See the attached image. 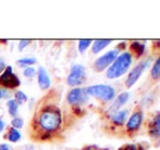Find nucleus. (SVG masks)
I'll return each mask as SVG.
<instances>
[{
	"label": "nucleus",
	"instance_id": "obj_1",
	"mask_svg": "<svg viewBox=\"0 0 160 150\" xmlns=\"http://www.w3.org/2000/svg\"><path fill=\"white\" fill-rule=\"evenodd\" d=\"M38 124L46 133L55 132L61 124V114L56 108H46L38 116Z\"/></svg>",
	"mask_w": 160,
	"mask_h": 150
},
{
	"label": "nucleus",
	"instance_id": "obj_2",
	"mask_svg": "<svg viewBox=\"0 0 160 150\" xmlns=\"http://www.w3.org/2000/svg\"><path fill=\"white\" fill-rule=\"evenodd\" d=\"M132 64V55L128 51L119 55L107 71V77L110 80L124 75Z\"/></svg>",
	"mask_w": 160,
	"mask_h": 150
},
{
	"label": "nucleus",
	"instance_id": "obj_3",
	"mask_svg": "<svg viewBox=\"0 0 160 150\" xmlns=\"http://www.w3.org/2000/svg\"><path fill=\"white\" fill-rule=\"evenodd\" d=\"M88 96H93L103 101H110L116 97V90L109 85H94L86 88Z\"/></svg>",
	"mask_w": 160,
	"mask_h": 150
},
{
	"label": "nucleus",
	"instance_id": "obj_4",
	"mask_svg": "<svg viewBox=\"0 0 160 150\" xmlns=\"http://www.w3.org/2000/svg\"><path fill=\"white\" fill-rule=\"evenodd\" d=\"M148 64H149V59L145 60V61L139 62L136 66L133 68V70L128 73V78H127V80H125V85H127L128 88L132 87L133 85H134L135 83L139 80V77H141V75L143 74V72L145 71V69L148 66Z\"/></svg>",
	"mask_w": 160,
	"mask_h": 150
},
{
	"label": "nucleus",
	"instance_id": "obj_5",
	"mask_svg": "<svg viewBox=\"0 0 160 150\" xmlns=\"http://www.w3.org/2000/svg\"><path fill=\"white\" fill-rule=\"evenodd\" d=\"M119 50L118 49H113V50L108 51L107 53H105L103 56H101L100 58L96 60L95 62V69L98 72L103 71L106 68H108L109 65H111L112 62L116 60V58L118 57Z\"/></svg>",
	"mask_w": 160,
	"mask_h": 150
},
{
	"label": "nucleus",
	"instance_id": "obj_6",
	"mask_svg": "<svg viewBox=\"0 0 160 150\" xmlns=\"http://www.w3.org/2000/svg\"><path fill=\"white\" fill-rule=\"evenodd\" d=\"M85 77V69L83 65L80 64H75L72 66L71 73L68 76V84L70 86H76L83 83Z\"/></svg>",
	"mask_w": 160,
	"mask_h": 150
},
{
	"label": "nucleus",
	"instance_id": "obj_7",
	"mask_svg": "<svg viewBox=\"0 0 160 150\" xmlns=\"http://www.w3.org/2000/svg\"><path fill=\"white\" fill-rule=\"evenodd\" d=\"M88 98L86 88H74L68 95V101L71 104H81L85 102Z\"/></svg>",
	"mask_w": 160,
	"mask_h": 150
},
{
	"label": "nucleus",
	"instance_id": "obj_8",
	"mask_svg": "<svg viewBox=\"0 0 160 150\" xmlns=\"http://www.w3.org/2000/svg\"><path fill=\"white\" fill-rule=\"evenodd\" d=\"M0 83L3 86L9 87V88H14V87L20 85L19 78L12 73V68L11 66H8L3 74L0 76Z\"/></svg>",
	"mask_w": 160,
	"mask_h": 150
},
{
	"label": "nucleus",
	"instance_id": "obj_9",
	"mask_svg": "<svg viewBox=\"0 0 160 150\" xmlns=\"http://www.w3.org/2000/svg\"><path fill=\"white\" fill-rule=\"evenodd\" d=\"M142 123H143V112L142 111H135L134 113L131 115L127 123V129L130 133L135 132L141 127Z\"/></svg>",
	"mask_w": 160,
	"mask_h": 150
},
{
	"label": "nucleus",
	"instance_id": "obj_10",
	"mask_svg": "<svg viewBox=\"0 0 160 150\" xmlns=\"http://www.w3.org/2000/svg\"><path fill=\"white\" fill-rule=\"evenodd\" d=\"M148 131L152 139H160V111L150 121Z\"/></svg>",
	"mask_w": 160,
	"mask_h": 150
},
{
	"label": "nucleus",
	"instance_id": "obj_11",
	"mask_svg": "<svg viewBox=\"0 0 160 150\" xmlns=\"http://www.w3.org/2000/svg\"><path fill=\"white\" fill-rule=\"evenodd\" d=\"M128 97H130V94L128 93H122L117 97V99L114 100V102L112 104V106L109 108L108 110V113L109 114H114L116 112H118L119 109L121 108L122 106H124L127 104V101L128 100Z\"/></svg>",
	"mask_w": 160,
	"mask_h": 150
},
{
	"label": "nucleus",
	"instance_id": "obj_12",
	"mask_svg": "<svg viewBox=\"0 0 160 150\" xmlns=\"http://www.w3.org/2000/svg\"><path fill=\"white\" fill-rule=\"evenodd\" d=\"M38 83H39L40 88L42 89H46L50 86V80L44 68H39L38 70Z\"/></svg>",
	"mask_w": 160,
	"mask_h": 150
},
{
	"label": "nucleus",
	"instance_id": "obj_13",
	"mask_svg": "<svg viewBox=\"0 0 160 150\" xmlns=\"http://www.w3.org/2000/svg\"><path fill=\"white\" fill-rule=\"evenodd\" d=\"M128 114V110L118 111V112L112 114V115H111V120H112V122H113L116 125H122L123 123L125 122V120H127Z\"/></svg>",
	"mask_w": 160,
	"mask_h": 150
},
{
	"label": "nucleus",
	"instance_id": "obj_14",
	"mask_svg": "<svg viewBox=\"0 0 160 150\" xmlns=\"http://www.w3.org/2000/svg\"><path fill=\"white\" fill-rule=\"evenodd\" d=\"M112 40H105V39H98V40H95L93 44V47H92V50H93L94 53H98L100 52L102 49H105L106 47H108L110 44H111Z\"/></svg>",
	"mask_w": 160,
	"mask_h": 150
},
{
	"label": "nucleus",
	"instance_id": "obj_15",
	"mask_svg": "<svg viewBox=\"0 0 160 150\" xmlns=\"http://www.w3.org/2000/svg\"><path fill=\"white\" fill-rule=\"evenodd\" d=\"M130 48H131V52L134 53L135 57L138 58V57H141V56H143L144 50H145V45L136 41V42H133L130 46Z\"/></svg>",
	"mask_w": 160,
	"mask_h": 150
},
{
	"label": "nucleus",
	"instance_id": "obj_16",
	"mask_svg": "<svg viewBox=\"0 0 160 150\" xmlns=\"http://www.w3.org/2000/svg\"><path fill=\"white\" fill-rule=\"evenodd\" d=\"M150 75H152V80H155L160 78V57L156 60L155 64L152 65V71H150Z\"/></svg>",
	"mask_w": 160,
	"mask_h": 150
},
{
	"label": "nucleus",
	"instance_id": "obj_17",
	"mask_svg": "<svg viewBox=\"0 0 160 150\" xmlns=\"http://www.w3.org/2000/svg\"><path fill=\"white\" fill-rule=\"evenodd\" d=\"M18 108H19V104H18L17 100H9L8 101V109H9V112L12 116H15L18 114Z\"/></svg>",
	"mask_w": 160,
	"mask_h": 150
},
{
	"label": "nucleus",
	"instance_id": "obj_18",
	"mask_svg": "<svg viewBox=\"0 0 160 150\" xmlns=\"http://www.w3.org/2000/svg\"><path fill=\"white\" fill-rule=\"evenodd\" d=\"M8 138H9V140H10V142L15 143V142H18L20 138H21V134H20V132L17 131L15 128H11L10 131H9Z\"/></svg>",
	"mask_w": 160,
	"mask_h": 150
},
{
	"label": "nucleus",
	"instance_id": "obj_19",
	"mask_svg": "<svg viewBox=\"0 0 160 150\" xmlns=\"http://www.w3.org/2000/svg\"><path fill=\"white\" fill-rule=\"evenodd\" d=\"M91 44H92V40L91 39L80 40V42H78V50H80L81 52H84V51L86 50V49L88 48L89 46H91Z\"/></svg>",
	"mask_w": 160,
	"mask_h": 150
},
{
	"label": "nucleus",
	"instance_id": "obj_20",
	"mask_svg": "<svg viewBox=\"0 0 160 150\" xmlns=\"http://www.w3.org/2000/svg\"><path fill=\"white\" fill-rule=\"evenodd\" d=\"M36 62V60L34 58H25V59H21L18 61V64L20 66H28L31 64H34Z\"/></svg>",
	"mask_w": 160,
	"mask_h": 150
},
{
	"label": "nucleus",
	"instance_id": "obj_21",
	"mask_svg": "<svg viewBox=\"0 0 160 150\" xmlns=\"http://www.w3.org/2000/svg\"><path fill=\"white\" fill-rule=\"evenodd\" d=\"M15 97H17V102L19 101V104H23V102H25L28 100V96L24 93H22V91H18L15 94Z\"/></svg>",
	"mask_w": 160,
	"mask_h": 150
},
{
	"label": "nucleus",
	"instance_id": "obj_22",
	"mask_svg": "<svg viewBox=\"0 0 160 150\" xmlns=\"http://www.w3.org/2000/svg\"><path fill=\"white\" fill-rule=\"evenodd\" d=\"M12 125L15 128H21V127L23 126V120L19 118H15L14 120L12 121Z\"/></svg>",
	"mask_w": 160,
	"mask_h": 150
},
{
	"label": "nucleus",
	"instance_id": "obj_23",
	"mask_svg": "<svg viewBox=\"0 0 160 150\" xmlns=\"http://www.w3.org/2000/svg\"><path fill=\"white\" fill-rule=\"evenodd\" d=\"M36 73V70L33 68H26L25 70H24V75L26 76V77H33L34 75H35Z\"/></svg>",
	"mask_w": 160,
	"mask_h": 150
},
{
	"label": "nucleus",
	"instance_id": "obj_24",
	"mask_svg": "<svg viewBox=\"0 0 160 150\" xmlns=\"http://www.w3.org/2000/svg\"><path fill=\"white\" fill-rule=\"evenodd\" d=\"M121 150H144L139 145H127L125 147L121 148Z\"/></svg>",
	"mask_w": 160,
	"mask_h": 150
},
{
	"label": "nucleus",
	"instance_id": "obj_25",
	"mask_svg": "<svg viewBox=\"0 0 160 150\" xmlns=\"http://www.w3.org/2000/svg\"><path fill=\"white\" fill-rule=\"evenodd\" d=\"M9 97V91L4 88H0V99L1 98H8Z\"/></svg>",
	"mask_w": 160,
	"mask_h": 150
},
{
	"label": "nucleus",
	"instance_id": "obj_26",
	"mask_svg": "<svg viewBox=\"0 0 160 150\" xmlns=\"http://www.w3.org/2000/svg\"><path fill=\"white\" fill-rule=\"evenodd\" d=\"M30 44V40H21L20 41V46H19V49L20 50H23L28 45Z\"/></svg>",
	"mask_w": 160,
	"mask_h": 150
},
{
	"label": "nucleus",
	"instance_id": "obj_27",
	"mask_svg": "<svg viewBox=\"0 0 160 150\" xmlns=\"http://www.w3.org/2000/svg\"><path fill=\"white\" fill-rule=\"evenodd\" d=\"M0 150H11V148L7 144H2L0 145Z\"/></svg>",
	"mask_w": 160,
	"mask_h": 150
},
{
	"label": "nucleus",
	"instance_id": "obj_28",
	"mask_svg": "<svg viewBox=\"0 0 160 150\" xmlns=\"http://www.w3.org/2000/svg\"><path fill=\"white\" fill-rule=\"evenodd\" d=\"M4 68H6V65H4L3 60L0 59V72H1V71H3V70H4Z\"/></svg>",
	"mask_w": 160,
	"mask_h": 150
},
{
	"label": "nucleus",
	"instance_id": "obj_29",
	"mask_svg": "<svg viewBox=\"0 0 160 150\" xmlns=\"http://www.w3.org/2000/svg\"><path fill=\"white\" fill-rule=\"evenodd\" d=\"M3 128H4V123H3V121H2V119L0 118V132L3 131Z\"/></svg>",
	"mask_w": 160,
	"mask_h": 150
},
{
	"label": "nucleus",
	"instance_id": "obj_30",
	"mask_svg": "<svg viewBox=\"0 0 160 150\" xmlns=\"http://www.w3.org/2000/svg\"><path fill=\"white\" fill-rule=\"evenodd\" d=\"M83 150H95V149H93V148H85V149H83Z\"/></svg>",
	"mask_w": 160,
	"mask_h": 150
}]
</instances>
